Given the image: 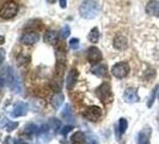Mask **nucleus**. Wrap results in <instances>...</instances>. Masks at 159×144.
Returning a JSON list of instances; mask_svg holds the SVG:
<instances>
[{
	"label": "nucleus",
	"instance_id": "nucleus-1",
	"mask_svg": "<svg viewBox=\"0 0 159 144\" xmlns=\"http://www.w3.org/2000/svg\"><path fill=\"white\" fill-rule=\"evenodd\" d=\"M101 7L98 5V2L95 0H85L81 2L79 7L80 16L85 19H93L99 15Z\"/></svg>",
	"mask_w": 159,
	"mask_h": 144
},
{
	"label": "nucleus",
	"instance_id": "nucleus-2",
	"mask_svg": "<svg viewBox=\"0 0 159 144\" xmlns=\"http://www.w3.org/2000/svg\"><path fill=\"white\" fill-rule=\"evenodd\" d=\"M95 94L102 102H104V103H109V102H111L112 98H114V95H112V91H111V87H110V84L107 83V82L102 83L99 87H97V88L95 89Z\"/></svg>",
	"mask_w": 159,
	"mask_h": 144
},
{
	"label": "nucleus",
	"instance_id": "nucleus-3",
	"mask_svg": "<svg viewBox=\"0 0 159 144\" xmlns=\"http://www.w3.org/2000/svg\"><path fill=\"white\" fill-rule=\"evenodd\" d=\"M7 84L10 89L16 93V94H19L22 93V83H20V79L19 77L17 76L16 71L12 69V67H7Z\"/></svg>",
	"mask_w": 159,
	"mask_h": 144
},
{
	"label": "nucleus",
	"instance_id": "nucleus-4",
	"mask_svg": "<svg viewBox=\"0 0 159 144\" xmlns=\"http://www.w3.org/2000/svg\"><path fill=\"white\" fill-rule=\"evenodd\" d=\"M18 5L15 1H7L0 8V17L4 19H11L17 15Z\"/></svg>",
	"mask_w": 159,
	"mask_h": 144
},
{
	"label": "nucleus",
	"instance_id": "nucleus-5",
	"mask_svg": "<svg viewBox=\"0 0 159 144\" xmlns=\"http://www.w3.org/2000/svg\"><path fill=\"white\" fill-rule=\"evenodd\" d=\"M130 71L129 69V65L126 61H121V63H117L115 64L111 67V74L114 77L119 78V79H122V78H126L128 76V73Z\"/></svg>",
	"mask_w": 159,
	"mask_h": 144
},
{
	"label": "nucleus",
	"instance_id": "nucleus-6",
	"mask_svg": "<svg viewBox=\"0 0 159 144\" xmlns=\"http://www.w3.org/2000/svg\"><path fill=\"white\" fill-rule=\"evenodd\" d=\"M86 59L91 64H97L98 61H101L103 59V54L98 48L92 46V47L89 48L88 52H86Z\"/></svg>",
	"mask_w": 159,
	"mask_h": 144
},
{
	"label": "nucleus",
	"instance_id": "nucleus-7",
	"mask_svg": "<svg viewBox=\"0 0 159 144\" xmlns=\"http://www.w3.org/2000/svg\"><path fill=\"white\" fill-rule=\"evenodd\" d=\"M85 118L90 121H96L102 117V109L97 106H90L85 109V112L83 114Z\"/></svg>",
	"mask_w": 159,
	"mask_h": 144
},
{
	"label": "nucleus",
	"instance_id": "nucleus-8",
	"mask_svg": "<svg viewBox=\"0 0 159 144\" xmlns=\"http://www.w3.org/2000/svg\"><path fill=\"white\" fill-rule=\"evenodd\" d=\"M39 40H40V34H37L36 31H29V32H25L23 36H22L20 42H22L23 45H29V46H31V45L37 43Z\"/></svg>",
	"mask_w": 159,
	"mask_h": 144
},
{
	"label": "nucleus",
	"instance_id": "nucleus-9",
	"mask_svg": "<svg viewBox=\"0 0 159 144\" xmlns=\"http://www.w3.org/2000/svg\"><path fill=\"white\" fill-rule=\"evenodd\" d=\"M152 130L151 127L146 126L145 128H143L136 137V143L138 144H150V138H151Z\"/></svg>",
	"mask_w": 159,
	"mask_h": 144
},
{
	"label": "nucleus",
	"instance_id": "nucleus-10",
	"mask_svg": "<svg viewBox=\"0 0 159 144\" xmlns=\"http://www.w3.org/2000/svg\"><path fill=\"white\" fill-rule=\"evenodd\" d=\"M78 76H79V72L77 69H71L70 72L67 73V77H66V88L68 90H72L74 88L77 79H78Z\"/></svg>",
	"mask_w": 159,
	"mask_h": 144
},
{
	"label": "nucleus",
	"instance_id": "nucleus-11",
	"mask_svg": "<svg viewBox=\"0 0 159 144\" xmlns=\"http://www.w3.org/2000/svg\"><path fill=\"white\" fill-rule=\"evenodd\" d=\"M123 98L128 103H133V102H138L140 100V97L138 95V91L135 88H128L126 89L125 94H123Z\"/></svg>",
	"mask_w": 159,
	"mask_h": 144
},
{
	"label": "nucleus",
	"instance_id": "nucleus-12",
	"mask_svg": "<svg viewBox=\"0 0 159 144\" xmlns=\"http://www.w3.org/2000/svg\"><path fill=\"white\" fill-rule=\"evenodd\" d=\"M112 45H114V47L116 48V49L123 50V49H126V48L128 47V41H127V39H126V36L119 34V35H116V36L114 37Z\"/></svg>",
	"mask_w": 159,
	"mask_h": 144
},
{
	"label": "nucleus",
	"instance_id": "nucleus-13",
	"mask_svg": "<svg viewBox=\"0 0 159 144\" xmlns=\"http://www.w3.org/2000/svg\"><path fill=\"white\" fill-rule=\"evenodd\" d=\"M146 13L150 16L159 17V1L158 0H151L146 5Z\"/></svg>",
	"mask_w": 159,
	"mask_h": 144
},
{
	"label": "nucleus",
	"instance_id": "nucleus-14",
	"mask_svg": "<svg viewBox=\"0 0 159 144\" xmlns=\"http://www.w3.org/2000/svg\"><path fill=\"white\" fill-rule=\"evenodd\" d=\"M28 113V104L23 103V102H19L15 106L13 111H12V117L13 118H19V117H23Z\"/></svg>",
	"mask_w": 159,
	"mask_h": 144
},
{
	"label": "nucleus",
	"instance_id": "nucleus-15",
	"mask_svg": "<svg viewBox=\"0 0 159 144\" xmlns=\"http://www.w3.org/2000/svg\"><path fill=\"white\" fill-rule=\"evenodd\" d=\"M64 101H65L64 95L61 93H55L54 95L52 96V98H50V104H52V107L54 109H59L61 107V104L64 103Z\"/></svg>",
	"mask_w": 159,
	"mask_h": 144
},
{
	"label": "nucleus",
	"instance_id": "nucleus-16",
	"mask_svg": "<svg viewBox=\"0 0 159 144\" xmlns=\"http://www.w3.org/2000/svg\"><path fill=\"white\" fill-rule=\"evenodd\" d=\"M57 37H59V32L54 30H48L44 34V42L48 45H55L57 42Z\"/></svg>",
	"mask_w": 159,
	"mask_h": 144
},
{
	"label": "nucleus",
	"instance_id": "nucleus-17",
	"mask_svg": "<svg viewBox=\"0 0 159 144\" xmlns=\"http://www.w3.org/2000/svg\"><path fill=\"white\" fill-rule=\"evenodd\" d=\"M91 72L97 77H104L107 74V66L104 64H96L91 69Z\"/></svg>",
	"mask_w": 159,
	"mask_h": 144
},
{
	"label": "nucleus",
	"instance_id": "nucleus-18",
	"mask_svg": "<svg viewBox=\"0 0 159 144\" xmlns=\"http://www.w3.org/2000/svg\"><path fill=\"white\" fill-rule=\"evenodd\" d=\"M85 139H86V137L84 135V132H81V131H77V132L71 137V141L73 144H83L85 142Z\"/></svg>",
	"mask_w": 159,
	"mask_h": 144
},
{
	"label": "nucleus",
	"instance_id": "nucleus-19",
	"mask_svg": "<svg viewBox=\"0 0 159 144\" xmlns=\"http://www.w3.org/2000/svg\"><path fill=\"white\" fill-rule=\"evenodd\" d=\"M88 39L91 43H97L98 40H99V30H98L97 28L91 29L90 32H89V35H88Z\"/></svg>",
	"mask_w": 159,
	"mask_h": 144
},
{
	"label": "nucleus",
	"instance_id": "nucleus-20",
	"mask_svg": "<svg viewBox=\"0 0 159 144\" xmlns=\"http://www.w3.org/2000/svg\"><path fill=\"white\" fill-rule=\"evenodd\" d=\"M48 127L56 131V130H59L61 127V121L59 119H56V118H50L49 121H48Z\"/></svg>",
	"mask_w": 159,
	"mask_h": 144
},
{
	"label": "nucleus",
	"instance_id": "nucleus-21",
	"mask_svg": "<svg viewBox=\"0 0 159 144\" xmlns=\"http://www.w3.org/2000/svg\"><path fill=\"white\" fill-rule=\"evenodd\" d=\"M61 115H62V118H66V119L71 120L73 118V115H72V108H71V104H66L64 107V111L61 113Z\"/></svg>",
	"mask_w": 159,
	"mask_h": 144
},
{
	"label": "nucleus",
	"instance_id": "nucleus-22",
	"mask_svg": "<svg viewBox=\"0 0 159 144\" xmlns=\"http://www.w3.org/2000/svg\"><path fill=\"white\" fill-rule=\"evenodd\" d=\"M65 69H66V64L64 63V60L59 59L57 63H56V72H57V74L59 76H62L65 72Z\"/></svg>",
	"mask_w": 159,
	"mask_h": 144
},
{
	"label": "nucleus",
	"instance_id": "nucleus-23",
	"mask_svg": "<svg viewBox=\"0 0 159 144\" xmlns=\"http://www.w3.org/2000/svg\"><path fill=\"white\" fill-rule=\"evenodd\" d=\"M128 128V121L125 118H121L119 121V131L120 133H125Z\"/></svg>",
	"mask_w": 159,
	"mask_h": 144
},
{
	"label": "nucleus",
	"instance_id": "nucleus-24",
	"mask_svg": "<svg viewBox=\"0 0 159 144\" xmlns=\"http://www.w3.org/2000/svg\"><path fill=\"white\" fill-rule=\"evenodd\" d=\"M25 133L29 135V136L34 135V133H39V127L36 125H34V124H29V125L25 126Z\"/></svg>",
	"mask_w": 159,
	"mask_h": 144
},
{
	"label": "nucleus",
	"instance_id": "nucleus-25",
	"mask_svg": "<svg viewBox=\"0 0 159 144\" xmlns=\"http://www.w3.org/2000/svg\"><path fill=\"white\" fill-rule=\"evenodd\" d=\"M158 89H159V85H156L154 89L152 90V94L150 96V98H148V103H147V107H152V104L154 102V100H156V96H157V93H158Z\"/></svg>",
	"mask_w": 159,
	"mask_h": 144
},
{
	"label": "nucleus",
	"instance_id": "nucleus-26",
	"mask_svg": "<svg viewBox=\"0 0 159 144\" xmlns=\"http://www.w3.org/2000/svg\"><path fill=\"white\" fill-rule=\"evenodd\" d=\"M70 34H71L70 26H68V25H66V26H64V28L61 29V31H60V36H61L62 39H67V37L70 36Z\"/></svg>",
	"mask_w": 159,
	"mask_h": 144
},
{
	"label": "nucleus",
	"instance_id": "nucleus-27",
	"mask_svg": "<svg viewBox=\"0 0 159 144\" xmlns=\"http://www.w3.org/2000/svg\"><path fill=\"white\" fill-rule=\"evenodd\" d=\"M70 47H71L72 49H78V48L80 47L79 39H72V40L70 41Z\"/></svg>",
	"mask_w": 159,
	"mask_h": 144
},
{
	"label": "nucleus",
	"instance_id": "nucleus-28",
	"mask_svg": "<svg viewBox=\"0 0 159 144\" xmlns=\"http://www.w3.org/2000/svg\"><path fill=\"white\" fill-rule=\"evenodd\" d=\"M17 127H18V122H11V121H8V124L6 125V131L11 132V131L16 130Z\"/></svg>",
	"mask_w": 159,
	"mask_h": 144
},
{
	"label": "nucleus",
	"instance_id": "nucleus-29",
	"mask_svg": "<svg viewBox=\"0 0 159 144\" xmlns=\"http://www.w3.org/2000/svg\"><path fill=\"white\" fill-rule=\"evenodd\" d=\"M72 130H73V126H72V125H67V126H65V127L62 128L61 133H62V136H67V135L71 132Z\"/></svg>",
	"mask_w": 159,
	"mask_h": 144
},
{
	"label": "nucleus",
	"instance_id": "nucleus-30",
	"mask_svg": "<svg viewBox=\"0 0 159 144\" xmlns=\"http://www.w3.org/2000/svg\"><path fill=\"white\" fill-rule=\"evenodd\" d=\"M8 124V120L5 118V117H2V118H0V127H4L5 125H7Z\"/></svg>",
	"mask_w": 159,
	"mask_h": 144
},
{
	"label": "nucleus",
	"instance_id": "nucleus-31",
	"mask_svg": "<svg viewBox=\"0 0 159 144\" xmlns=\"http://www.w3.org/2000/svg\"><path fill=\"white\" fill-rule=\"evenodd\" d=\"M86 142H88V144H97V141H96V138H93V137L86 138Z\"/></svg>",
	"mask_w": 159,
	"mask_h": 144
},
{
	"label": "nucleus",
	"instance_id": "nucleus-32",
	"mask_svg": "<svg viewBox=\"0 0 159 144\" xmlns=\"http://www.w3.org/2000/svg\"><path fill=\"white\" fill-rule=\"evenodd\" d=\"M59 2H60V6L62 8H65L67 6V0H59Z\"/></svg>",
	"mask_w": 159,
	"mask_h": 144
},
{
	"label": "nucleus",
	"instance_id": "nucleus-33",
	"mask_svg": "<svg viewBox=\"0 0 159 144\" xmlns=\"http://www.w3.org/2000/svg\"><path fill=\"white\" fill-rule=\"evenodd\" d=\"M4 58H5V52H4V50H0V64L2 63Z\"/></svg>",
	"mask_w": 159,
	"mask_h": 144
},
{
	"label": "nucleus",
	"instance_id": "nucleus-34",
	"mask_svg": "<svg viewBox=\"0 0 159 144\" xmlns=\"http://www.w3.org/2000/svg\"><path fill=\"white\" fill-rule=\"evenodd\" d=\"M15 144H26V142H24L23 139H16Z\"/></svg>",
	"mask_w": 159,
	"mask_h": 144
},
{
	"label": "nucleus",
	"instance_id": "nucleus-35",
	"mask_svg": "<svg viewBox=\"0 0 159 144\" xmlns=\"http://www.w3.org/2000/svg\"><path fill=\"white\" fill-rule=\"evenodd\" d=\"M5 42V37L4 36H0V45H2Z\"/></svg>",
	"mask_w": 159,
	"mask_h": 144
},
{
	"label": "nucleus",
	"instance_id": "nucleus-36",
	"mask_svg": "<svg viewBox=\"0 0 159 144\" xmlns=\"http://www.w3.org/2000/svg\"><path fill=\"white\" fill-rule=\"evenodd\" d=\"M2 85H4V79H2V78H0V88H1Z\"/></svg>",
	"mask_w": 159,
	"mask_h": 144
},
{
	"label": "nucleus",
	"instance_id": "nucleus-37",
	"mask_svg": "<svg viewBox=\"0 0 159 144\" xmlns=\"http://www.w3.org/2000/svg\"><path fill=\"white\" fill-rule=\"evenodd\" d=\"M8 139H10V138L6 137V138H5V141H4V144H8Z\"/></svg>",
	"mask_w": 159,
	"mask_h": 144
},
{
	"label": "nucleus",
	"instance_id": "nucleus-38",
	"mask_svg": "<svg viewBox=\"0 0 159 144\" xmlns=\"http://www.w3.org/2000/svg\"><path fill=\"white\" fill-rule=\"evenodd\" d=\"M48 2H50V4H53V2H54V1H55V0H47Z\"/></svg>",
	"mask_w": 159,
	"mask_h": 144
}]
</instances>
